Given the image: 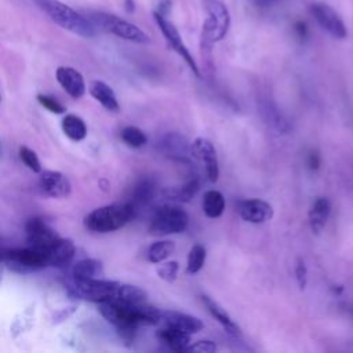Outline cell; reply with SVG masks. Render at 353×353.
<instances>
[{
    "instance_id": "7402d4cb",
    "label": "cell",
    "mask_w": 353,
    "mask_h": 353,
    "mask_svg": "<svg viewBox=\"0 0 353 353\" xmlns=\"http://www.w3.org/2000/svg\"><path fill=\"white\" fill-rule=\"evenodd\" d=\"M157 339L170 350L176 353H185L190 345V334L170 327H160L157 331Z\"/></svg>"
},
{
    "instance_id": "e0dca14e",
    "label": "cell",
    "mask_w": 353,
    "mask_h": 353,
    "mask_svg": "<svg viewBox=\"0 0 353 353\" xmlns=\"http://www.w3.org/2000/svg\"><path fill=\"white\" fill-rule=\"evenodd\" d=\"M240 216L251 223H262L273 216V207L262 199H248L239 204Z\"/></svg>"
},
{
    "instance_id": "e575fe53",
    "label": "cell",
    "mask_w": 353,
    "mask_h": 353,
    "mask_svg": "<svg viewBox=\"0 0 353 353\" xmlns=\"http://www.w3.org/2000/svg\"><path fill=\"white\" fill-rule=\"evenodd\" d=\"M37 101L40 102L41 106H44L47 110H50L51 113H55V114H61L63 113L66 109L62 103H59L55 98L50 97V95H44V94H39L37 95Z\"/></svg>"
},
{
    "instance_id": "b9f144b4",
    "label": "cell",
    "mask_w": 353,
    "mask_h": 353,
    "mask_svg": "<svg viewBox=\"0 0 353 353\" xmlns=\"http://www.w3.org/2000/svg\"><path fill=\"white\" fill-rule=\"evenodd\" d=\"M125 10L128 12L134 11V0H125Z\"/></svg>"
},
{
    "instance_id": "f1b7e54d",
    "label": "cell",
    "mask_w": 353,
    "mask_h": 353,
    "mask_svg": "<svg viewBox=\"0 0 353 353\" xmlns=\"http://www.w3.org/2000/svg\"><path fill=\"white\" fill-rule=\"evenodd\" d=\"M62 131L72 141H83L87 137V125L84 120L76 114H66L62 119Z\"/></svg>"
},
{
    "instance_id": "9c48e42d",
    "label": "cell",
    "mask_w": 353,
    "mask_h": 353,
    "mask_svg": "<svg viewBox=\"0 0 353 353\" xmlns=\"http://www.w3.org/2000/svg\"><path fill=\"white\" fill-rule=\"evenodd\" d=\"M153 18H154V21H156V23H157V26H159L161 34L164 36V39H165L168 47H170L171 50H174V51L186 62V65L189 66V69L193 72V74H194L196 77H200L199 66H197V63H196L193 55L190 54V51H189L188 47L185 46V43H183V40H182V37H181L178 29L175 28V25L171 23V22L165 18V15H163V14H160V12H157V11L153 12Z\"/></svg>"
},
{
    "instance_id": "836d02e7",
    "label": "cell",
    "mask_w": 353,
    "mask_h": 353,
    "mask_svg": "<svg viewBox=\"0 0 353 353\" xmlns=\"http://www.w3.org/2000/svg\"><path fill=\"white\" fill-rule=\"evenodd\" d=\"M19 157L22 160V163L33 172H41V165H40V160L37 157V154L26 148V146H21L19 148Z\"/></svg>"
},
{
    "instance_id": "44dd1931",
    "label": "cell",
    "mask_w": 353,
    "mask_h": 353,
    "mask_svg": "<svg viewBox=\"0 0 353 353\" xmlns=\"http://www.w3.org/2000/svg\"><path fill=\"white\" fill-rule=\"evenodd\" d=\"M331 214V203L327 197H317L309 210V226L314 234H319L327 225Z\"/></svg>"
},
{
    "instance_id": "277c9868",
    "label": "cell",
    "mask_w": 353,
    "mask_h": 353,
    "mask_svg": "<svg viewBox=\"0 0 353 353\" xmlns=\"http://www.w3.org/2000/svg\"><path fill=\"white\" fill-rule=\"evenodd\" d=\"M87 18L94 23L97 30H102L110 34H114L123 40L132 41L137 44H149L150 37L137 25L105 11H92L87 12Z\"/></svg>"
},
{
    "instance_id": "ffe728a7",
    "label": "cell",
    "mask_w": 353,
    "mask_h": 353,
    "mask_svg": "<svg viewBox=\"0 0 353 353\" xmlns=\"http://www.w3.org/2000/svg\"><path fill=\"white\" fill-rule=\"evenodd\" d=\"M259 113L263 119V121L277 134H287L290 131V124L279 106L269 98H265L261 101L259 105Z\"/></svg>"
},
{
    "instance_id": "3957f363",
    "label": "cell",
    "mask_w": 353,
    "mask_h": 353,
    "mask_svg": "<svg viewBox=\"0 0 353 353\" xmlns=\"http://www.w3.org/2000/svg\"><path fill=\"white\" fill-rule=\"evenodd\" d=\"M137 215L130 201L113 203L95 208L84 218L85 229L95 233H110L127 225Z\"/></svg>"
},
{
    "instance_id": "8992f818",
    "label": "cell",
    "mask_w": 353,
    "mask_h": 353,
    "mask_svg": "<svg viewBox=\"0 0 353 353\" xmlns=\"http://www.w3.org/2000/svg\"><path fill=\"white\" fill-rule=\"evenodd\" d=\"M189 215L178 205L167 204L159 207L150 219L149 232L154 236L178 234L188 229Z\"/></svg>"
},
{
    "instance_id": "4fadbf2b",
    "label": "cell",
    "mask_w": 353,
    "mask_h": 353,
    "mask_svg": "<svg viewBox=\"0 0 353 353\" xmlns=\"http://www.w3.org/2000/svg\"><path fill=\"white\" fill-rule=\"evenodd\" d=\"M192 145L196 159L204 164L208 181L216 182L219 178V163L214 145L207 138H196Z\"/></svg>"
},
{
    "instance_id": "d6986e66",
    "label": "cell",
    "mask_w": 353,
    "mask_h": 353,
    "mask_svg": "<svg viewBox=\"0 0 353 353\" xmlns=\"http://www.w3.org/2000/svg\"><path fill=\"white\" fill-rule=\"evenodd\" d=\"M200 301L201 303L205 306V309L208 310V313L223 327V330L232 335V336H241V330L240 327L234 323V320L230 317V314L216 302L214 301L211 296L208 295H200Z\"/></svg>"
},
{
    "instance_id": "ba28073f",
    "label": "cell",
    "mask_w": 353,
    "mask_h": 353,
    "mask_svg": "<svg viewBox=\"0 0 353 353\" xmlns=\"http://www.w3.org/2000/svg\"><path fill=\"white\" fill-rule=\"evenodd\" d=\"M0 261L18 273H29L47 266L44 254L30 245L25 248L0 250Z\"/></svg>"
},
{
    "instance_id": "f35d334b",
    "label": "cell",
    "mask_w": 353,
    "mask_h": 353,
    "mask_svg": "<svg viewBox=\"0 0 353 353\" xmlns=\"http://www.w3.org/2000/svg\"><path fill=\"white\" fill-rule=\"evenodd\" d=\"M280 1H283V0H251V3L259 8H269V7L276 6Z\"/></svg>"
},
{
    "instance_id": "d590c367",
    "label": "cell",
    "mask_w": 353,
    "mask_h": 353,
    "mask_svg": "<svg viewBox=\"0 0 353 353\" xmlns=\"http://www.w3.org/2000/svg\"><path fill=\"white\" fill-rule=\"evenodd\" d=\"M295 279H296L299 290H305L306 284H307V268H306V263H305V261L302 258L296 259V263H295Z\"/></svg>"
},
{
    "instance_id": "ac0fdd59",
    "label": "cell",
    "mask_w": 353,
    "mask_h": 353,
    "mask_svg": "<svg viewBox=\"0 0 353 353\" xmlns=\"http://www.w3.org/2000/svg\"><path fill=\"white\" fill-rule=\"evenodd\" d=\"M47 266L62 268L72 262L76 254V245L70 239L59 237L51 247H48L44 252Z\"/></svg>"
},
{
    "instance_id": "484cf974",
    "label": "cell",
    "mask_w": 353,
    "mask_h": 353,
    "mask_svg": "<svg viewBox=\"0 0 353 353\" xmlns=\"http://www.w3.org/2000/svg\"><path fill=\"white\" fill-rule=\"evenodd\" d=\"M72 276L74 280L101 279L103 276V265L101 261L94 258L81 259L73 266Z\"/></svg>"
},
{
    "instance_id": "f546056e",
    "label": "cell",
    "mask_w": 353,
    "mask_h": 353,
    "mask_svg": "<svg viewBox=\"0 0 353 353\" xmlns=\"http://www.w3.org/2000/svg\"><path fill=\"white\" fill-rule=\"evenodd\" d=\"M175 251V243L171 240H160L153 243L148 248V261L152 263H160L165 261Z\"/></svg>"
},
{
    "instance_id": "d6a6232c",
    "label": "cell",
    "mask_w": 353,
    "mask_h": 353,
    "mask_svg": "<svg viewBox=\"0 0 353 353\" xmlns=\"http://www.w3.org/2000/svg\"><path fill=\"white\" fill-rule=\"evenodd\" d=\"M178 270H179V263L176 261H167V262L163 261L156 269L157 276L167 283H174L176 280Z\"/></svg>"
},
{
    "instance_id": "ab89813d",
    "label": "cell",
    "mask_w": 353,
    "mask_h": 353,
    "mask_svg": "<svg viewBox=\"0 0 353 353\" xmlns=\"http://www.w3.org/2000/svg\"><path fill=\"white\" fill-rule=\"evenodd\" d=\"M296 34L299 36V39H305L306 34H307V29H306V25L303 22H296L295 26H294Z\"/></svg>"
},
{
    "instance_id": "cb8c5ba5",
    "label": "cell",
    "mask_w": 353,
    "mask_h": 353,
    "mask_svg": "<svg viewBox=\"0 0 353 353\" xmlns=\"http://www.w3.org/2000/svg\"><path fill=\"white\" fill-rule=\"evenodd\" d=\"M90 94L109 112H119L120 105L117 101V97L110 85H108L105 81L94 80L90 84Z\"/></svg>"
},
{
    "instance_id": "83f0119b",
    "label": "cell",
    "mask_w": 353,
    "mask_h": 353,
    "mask_svg": "<svg viewBox=\"0 0 353 353\" xmlns=\"http://www.w3.org/2000/svg\"><path fill=\"white\" fill-rule=\"evenodd\" d=\"M203 212L208 216V218H219L223 211H225V197L223 194L219 192V190H215V189H211V190H207L203 196Z\"/></svg>"
},
{
    "instance_id": "60d3db41",
    "label": "cell",
    "mask_w": 353,
    "mask_h": 353,
    "mask_svg": "<svg viewBox=\"0 0 353 353\" xmlns=\"http://www.w3.org/2000/svg\"><path fill=\"white\" fill-rule=\"evenodd\" d=\"M342 309L353 319V303H342Z\"/></svg>"
},
{
    "instance_id": "4316f807",
    "label": "cell",
    "mask_w": 353,
    "mask_h": 353,
    "mask_svg": "<svg viewBox=\"0 0 353 353\" xmlns=\"http://www.w3.org/2000/svg\"><path fill=\"white\" fill-rule=\"evenodd\" d=\"M146 291L142 290L138 285H132V284H123L120 283L116 291V295L113 299V302H120V303H130V305H137V303H143L146 302Z\"/></svg>"
},
{
    "instance_id": "4dcf8cb0",
    "label": "cell",
    "mask_w": 353,
    "mask_h": 353,
    "mask_svg": "<svg viewBox=\"0 0 353 353\" xmlns=\"http://www.w3.org/2000/svg\"><path fill=\"white\" fill-rule=\"evenodd\" d=\"M120 137H121V139L125 145H128L130 148H135V149L145 146L146 142H148L146 134L135 125L124 127L120 132Z\"/></svg>"
},
{
    "instance_id": "30bf717a",
    "label": "cell",
    "mask_w": 353,
    "mask_h": 353,
    "mask_svg": "<svg viewBox=\"0 0 353 353\" xmlns=\"http://www.w3.org/2000/svg\"><path fill=\"white\" fill-rule=\"evenodd\" d=\"M157 149L163 156L176 163L189 164L196 159L193 145L179 132L164 134L157 142Z\"/></svg>"
},
{
    "instance_id": "74e56055",
    "label": "cell",
    "mask_w": 353,
    "mask_h": 353,
    "mask_svg": "<svg viewBox=\"0 0 353 353\" xmlns=\"http://www.w3.org/2000/svg\"><path fill=\"white\" fill-rule=\"evenodd\" d=\"M307 164H309V167H310V170H313V171H316V170H319V167H320V164H321V159H320V154L317 153V152H310V154H309V159H307Z\"/></svg>"
},
{
    "instance_id": "d4e9b609",
    "label": "cell",
    "mask_w": 353,
    "mask_h": 353,
    "mask_svg": "<svg viewBox=\"0 0 353 353\" xmlns=\"http://www.w3.org/2000/svg\"><path fill=\"white\" fill-rule=\"evenodd\" d=\"M200 183L196 178L186 181L185 183L174 188H167L163 190V196L174 203H189L199 192Z\"/></svg>"
},
{
    "instance_id": "8fae6325",
    "label": "cell",
    "mask_w": 353,
    "mask_h": 353,
    "mask_svg": "<svg viewBox=\"0 0 353 353\" xmlns=\"http://www.w3.org/2000/svg\"><path fill=\"white\" fill-rule=\"evenodd\" d=\"M310 14L319 23V26L325 30L334 39H345L347 36V29L338 15V12L325 3H314L310 6Z\"/></svg>"
},
{
    "instance_id": "5b68a950",
    "label": "cell",
    "mask_w": 353,
    "mask_h": 353,
    "mask_svg": "<svg viewBox=\"0 0 353 353\" xmlns=\"http://www.w3.org/2000/svg\"><path fill=\"white\" fill-rule=\"evenodd\" d=\"M207 18L201 29V50L208 51L211 47L223 40L230 28V14L228 7L219 0H205Z\"/></svg>"
},
{
    "instance_id": "603a6c76",
    "label": "cell",
    "mask_w": 353,
    "mask_h": 353,
    "mask_svg": "<svg viewBox=\"0 0 353 353\" xmlns=\"http://www.w3.org/2000/svg\"><path fill=\"white\" fill-rule=\"evenodd\" d=\"M156 192H157V186H156V182L152 178L141 179L134 186L131 200H130L135 212H138L141 208L149 205L152 203V200L154 199Z\"/></svg>"
},
{
    "instance_id": "7c38bea8",
    "label": "cell",
    "mask_w": 353,
    "mask_h": 353,
    "mask_svg": "<svg viewBox=\"0 0 353 353\" xmlns=\"http://www.w3.org/2000/svg\"><path fill=\"white\" fill-rule=\"evenodd\" d=\"M28 244L41 252L51 247L58 239V233L41 218H30L25 225Z\"/></svg>"
},
{
    "instance_id": "5bb4252c",
    "label": "cell",
    "mask_w": 353,
    "mask_h": 353,
    "mask_svg": "<svg viewBox=\"0 0 353 353\" xmlns=\"http://www.w3.org/2000/svg\"><path fill=\"white\" fill-rule=\"evenodd\" d=\"M159 325L175 328L179 331L188 332L190 335L201 331L204 327L203 321L199 317H194L192 314L182 313L178 310H161Z\"/></svg>"
},
{
    "instance_id": "8d00e7d4",
    "label": "cell",
    "mask_w": 353,
    "mask_h": 353,
    "mask_svg": "<svg viewBox=\"0 0 353 353\" xmlns=\"http://www.w3.org/2000/svg\"><path fill=\"white\" fill-rule=\"evenodd\" d=\"M216 350V345L210 339H200L193 345H189L186 352H199V353H214Z\"/></svg>"
},
{
    "instance_id": "2e32d148",
    "label": "cell",
    "mask_w": 353,
    "mask_h": 353,
    "mask_svg": "<svg viewBox=\"0 0 353 353\" xmlns=\"http://www.w3.org/2000/svg\"><path fill=\"white\" fill-rule=\"evenodd\" d=\"M57 81L59 85L66 91L68 95H70L73 99H79L85 92V81L83 74L70 68V66H59L55 72Z\"/></svg>"
},
{
    "instance_id": "7bdbcfd3",
    "label": "cell",
    "mask_w": 353,
    "mask_h": 353,
    "mask_svg": "<svg viewBox=\"0 0 353 353\" xmlns=\"http://www.w3.org/2000/svg\"><path fill=\"white\" fill-rule=\"evenodd\" d=\"M0 279H1V277H0Z\"/></svg>"
},
{
    "instance_id": "6da1fadb",
    "label": "cell",
    "mask_w": 353,
    "mask_h": 353,
    "mask_svg": "<svg viewBox=\"0 0 353 353\" xmlns=\"http://www.w3.org/2000/svg\"><path fill=\"white\" fill-rule=\"evenodd\" d=\"M101 314L113 324L125 341H132L141 325H159L161 310L143 303L130 305L113 301L99 302Z\"/></svg>"
},
{
    "instance_id": "1f68e13d",
    "label": "cell",
    "mask_w": 353,
    "mask_h": 353,
    "mask_svg": "<svg viewBox=\"0 0 353 353\" xmlns=\"http://www.w3.org/2000/svg\"><path fill=\"white\" fill-rule=\"evenodd\" d=\"M205 248L201 244H194L188 255V263H186V273L189 274H196L201 270L205 262Z\"/></svg>"
},
{
    "instance_id": "7a4b0ae2",
    "label": "cell",
    "mask_w": 353,
    "mask_h": 353,
    "mask_svg": "<svg viewBox=\"0 0 353 353\" xmlns=\"http://www.w3.org/2000/svg\"><path fill=\"white\" fill-rule=\"evenodd\" d=\"M34 4L58 26L81 37H94L97 28L83 14L59 0H33Z\"/></svg>"
},
{
    "instance_id": "9a60e30c",
    "label": "cell",
    "mask_w": 353,
    "mask_h": 353,
    "mask_svg": "<svg viewBox=\"0 0 353 353\" xmlns=\"http://www.w3.org/2000/svg\"><path fill=\"white\" fill-rule=\"evenodd\" d=\"M39 185L41 192L46 196H50L54 199L66 197L70 194V190H72V185L68 176L59 171H52V170H47L41 172Z\"/></svg>"
},
{
    "instance_id": "52a82bcc",
    "label": "cell",
    "mask_w": 353,
    "mask_h": 353,
    "mask_svg": "<svg viewBox=\"0 0 353 353\" xmlns=\"http://www.w3.org/2000/svg\"><path fill=\"white\" fill-rule=\"evenodd\" d=\"M119 281L105 280V279H91V280H74L68 284L69 292L80 299L90 302H105L114 298Z\"/></svg>"
}]
</instances>
